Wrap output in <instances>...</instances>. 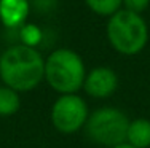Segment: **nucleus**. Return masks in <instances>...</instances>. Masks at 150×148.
<instances>
[{
  "label": "nucleus",
  "instance_id": "13",
  "mask_svg": "<svg viewBox=\"0 0 150 148\" xmlns=\"http://www.w3.org/2000/svg\"><path fill=\"white\" fill-rule=\"evenodd\" d=\"M54 2L56 0H29V3H34L35 6L42 8V11H48L54 6Z\"/></svg>",
  "mask_w": 150,
  "mask_h": 148
},
{
  "label": "nucleus",
  "instance_id": "6",
  "mask_svg": "<svg viewBox=\"0 0 150 148\" xmlns=\"http://www.w3.org/2000/svg\"><path fill=\"white\" fill-rule=\"evenodd\" d=\"M118 88V76L115 70L107 65H99L86 72V78L83 83V91L90 97L107 99L113 96Z\"/></svg>",
  "mask_w": 150,
  "mask_h": 148
},
{
  "label": "nucleus",
  "instance_id": "12",
  "mask_svg": "<svg viewBox=\"0 0 150 148\" xmlns=\"http://www.w3.org/2000/svg\"><path fill=\"white\" fill-rule=\"evenodd\" d=\"M150 5V0H123V8L128 10V11H133V13H144L145 10L149 8Z\"/></svg>",
  "mask_w": 150,
  "mask_h": 148
},
{
  "label": "nucleus",
  "instance_id": "1",
  "mask_svg": "<svg viewBox=\"0 0 150 148\" xmlns=\"http://www.w3.org/2000/svg\"><path fill=\"white\" fill-rule=\"evenodd\" d=\"M0 80L16 93H29L45 80V59L37 48L13 45L0 54Z\"/></svg>",
  "mask_w": 150,
  "mask_h": 148
},
{
  "label": "nucleus",
  "instance_id": "5",
  "mask_svg": "<svg viewBox=\"0 0 150 148\" xmlns=\"http://www.w3.org/2000/svg\"><path fill=\"white\" fill-rule=\"evenodd\" d=\"M90 110L85 99L78 94H62L51 107V124L61 134H75L85 128Z\"/></svg>",
  "mask_w": 150,
  "mask_h": 148
},
{
  "label": "nucleus",
  "instance_id": "11",
  "mask_svg": "<svg viewBox=\"0 0 150 148\" xmlns=\"http://www.w3.org/2000/svg\"><path fill=\"white\" fill-rule=\"evenodd\" d=\"M21 38H23V45L35 48V45L42 38V30L37 26H34V24H24L21 27Z\"/></svg>",
  "mask_w": 150,
  "mask_h": 148
},
{
  "label": "nucleus",
  "instance_id": "9",
  "mask_svg": "<svg viewBox=\"0 0 150 148\" xmlns=\"http://www.w3.org/2000/svg\"><path fill=\"white\" fill-rule=\"evenodd\" d=\"M21 108L19 93L6 86H0V116H11Z\"/></svg>",
  "mask_w": 150,
  "mask_h": 148
},
{
  "label": "nucleus",
  "instance_id": "7",
  "mask_svg": "<svg viewBox=\"0 0 150 148\" xmlns=\"http://www.w3.org/2000/svg\"><path fill=\"white\" fill-rule=\"evenodd\" d=\"M29 11V0H0V21L10 29L23 27Z\"/></svg>",
  "mask_w": 150,
  "mask_h": 148
},
{
  "label": "nucleus",
  "instance_id": "8",
  "mask_svg": "<svg viewBox=\"0 0 150 148\" xmlns=\"http://www.w3.org/2000/svg\"><path fill=\"white\" fill-rule=\"evenodd\" d=\"M126 143L134 148H149L150 147V119L136 118L129 119L126 132Z\"/></svg>",
  "mask_w": 150,
  "mask_h": 148
},
{
  "label": "nucleus",
  "instance_id": "10",
  "mask_svg": "<svg viewBox=\"0 0 150 148\" xmlns=\"http://www.w3.org/2000/svg\"><path fill=\"white\" fill-rule=\"evenodd\" d=\"M86 6L99 16L110 18L123 6V0H85Z\"/></svg>",
  "mask_w": 150,
  "mask_h": 148
},
{
  "label": "nucleus",
  "instance_id": "14",
  "mask_svg": "<svg viewBox=\"0 0 150 148\" xmlns=\"http://www.w3.org/2000/svg\"><path fill=\"white\" fill-rule=\"evenodd\" d=\"M113 148H134L133 145H129V143H120V145H117V147H113Z\"/></svg>",
  "mask_w": 150,
  "mask_h": 148
},
{
  "label": "nucleus",
  "instance_id": "3",
  "mask_svg": "<svg viewBox=\"0 0 150 148\" xmlns=\"http://www.w3.org/2000/svg\"><path fill=\"white\" fill-rule=\"evenodd\" d=\"M105 32L110 46L123 56L141 53L149 41V27L145 19L125 8L109 18Z\"/></svg>",
  "mask_w": 150,
  "mask_h": 148
},
{
  "label": "nucleus",
  "instance_id": "2",
  "mask_svg": "<svg viewBox=\"0 0 150 148\" xmlns=\"http://www.w3.org/2000/svg\"><path fill=\"white\" fill-rule=\"evenodd\" d=\"M86 67L78 53L69 48H58L45 59V81L51 89L62 94H77L83 89Z\"/></svg>",
  "mask_w": 150,
  "mask_h": 148
},
{
  "label": "nucleus",
  "instance_id": "4",
  "mask_svg": "<svg viewBox=\"0 0 150 148\" xmlns=\"http://www.w3.org/2000/svg\"><path fill=\"white\" fill-rule=\"evenodd\" d=\"M129 118L123 110L115 107H101L91 112L83 131L93 143L113 148L126 142Z\"/></svg>",
  "mask_w": 150,
  "mask_h": 148
}]
</instances>
